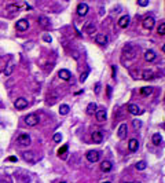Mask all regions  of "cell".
<instances>
[{"mask_svg":"<svg viewBox=\"0 0 165 183\" xmlns=\"http://www.w3.org/2000/svg\"><path fill=\"white\" fill-rule=\"evenodd\" d=\"M101 169L103 171V172H110L111 169H113V164H111V161H109V160H106V161H102Z\"/></svg>","mask_w":165,"mask_h":183,"instance_id":"e0dca14e","label":"cell"},{"mask_svg":"<svg viewBox=\"0 0 165 183\" xmlns=\"http://www.w3.org/2000/svg\"><path fill=\"white\" fill-rule=\"evenodd\" d=\"M154 24H155V21L153 17H146L143 19V28L147 29V30H151V29L154 28Z\"/></svg>","mask_w":165,"mask_h":183,"instance_id":"9c48e42d","label":"cell"},{"mask_svg":"<svg viewBox=\"0 0 165 183\" xmlns=\"http://www.w3.org/2000/svg\"><path fill=\"white\" fill-rule=\"evenodd\" d=\"M25 122L28 127H35L39 124V116L36 114V113H30V114H28L25 117Z\"/></svg>","mask_w":165,"mask_h":183,"instance_id":"7a4b0ae2","label":"cell"},{"mask_svg":"<svg viewBox=\"0 0 165 183\" xmlns=\"http://www.w3.org/2000/svg\"><path fill=\"white\" fill-rule=\"evenodd\" d=\"M15 28H17V30H19V32H25V30H28V28H29L28 19H19V21H17Z\"/></svg>","mask_w":165,"mask_h":183,"instance_id":"8992f818","label":"cell"},{"mask_svg":"<svg viewBox=\"0 0 165 183\" xmlns=\"http://www.w3.org/2000/svg\"><path fill=\"white\" fill-rule=\"evenodd\" d=\"M125 183H131V182H125Z\"/></svg>","mask_w":165,"mask_h":183,"instance_id":"f6af8a7d","label":"cell"},{"mask_svg":"<svg viewBox=\"0 0 165 183\" xmlns=\"http://www.w3.org/2000/svg\"><path fill=\"white\" fill-rule=\"evenodd\" d=\"M128 25H129V17L128 15H122L121 18L119 19V26L124 29V28H127Z\"/></svg>","mask_w":165,"mask_h":183,"instance_id":"ffe728a7","label":"cell"},{"mask_svg":"<svg viewBox=\"0 0 165 183\" xmlns=\"http://www.w3.org/2000/svg\"><path fill=\"white\" fill-rule=\"evenodd\" d=\"M87 75H88V72H85L84 75H81V77H80V81L81 83H84L85 81V79H87Z\"/></svg>","mask_w":165,"mask_h":183,"instance_id":"d590c367","label":"cell"},{"mask_svg":"<svg viewBox=\"0 0 165 183\" xmlns=\"http://www.w3.org/2000/svg\"><path fill=\"white\" fill-rule=\"evenodd\" d=\"M43 40H44V41H47V43H51V41H52V37H51L50 35H44Z\"/></svg>","mask_w":165,"mask_h":183,"instance_id":"e575fe53","label":"cell"},{"mask_svg":"<svg viewBox=\"0 0 165 183\" xmlns=\"http://www.w3.org/2000/svg\"><path fill=\"white\" fill-rule=\"evenodd\" d=\"M52 139H54V142H61V139H62V135L59 132H57L54 135V137H52Z\"/></svg>","mask_w":165,"mask_h":183,"instance_id":"1f68e13d","label":"cell"},{"mask_svg":"<svg viewBox=\"0 0 165 183\" xmlns=\"http://www.w3.org/2000/svg\"><path fill=\"white\" fill-rule=\"evenodd\" d=\"M95 41H96V44H99V46H106V44H108V36L103 35V33H98L96 36H95Z\"/></svg>","mask_w":165,"mask_h":183,"instance_id":"4fadbf2b","label":"cell"},{"mask_svg":"<svg viewBox=\"0 0 165 183\" xmlns=\"http://www.w3.org/2000/svg\"><path fill=\"white\" fill-rule=\"evenodd\" d=\"M22 158H24L25 161H28V162H32V164L37 161L36 154H35L33 151H25V153H22Z\"/></svg>","mask_w":165,"mask_h":183,"instance_id":"ba28073f","label":"cell"},{"mask_svg":"<svg viewBox=\"0 0 165 183\" xmlns=\"http://www.w3.org/2000/svg\"><path fill=\"white\" fill-rule=\"evenodd\" d=\"M39 25L41 26V28L47 29V28H50V19L47 18V17H44V15H41V17H39Z\"/></svg>","mask_w":165,"mask_h":183,"instance_id":"ac0fdd59","label":"cell"},{"mask_svg":"<svg viewBox=\"0 0 165 183\" xmlns=\"http://www.w3.org/2000/svg\"><path fill=\"white\" fill-rule=\"evenodd\" d=\"M132 124H133V128H135V129H138V128H140V127H142V122H140L139 120H133Z\"/></svg>","mask_w":165,"mask_h":183,"instance_id":"d6a6232c","label":"cell"},{"mask_svg":"<svg viewBox=\"0 0 165 183\" xmlns=\"http://www.w3.org/2000/svg\"><path fill=\"white\" fill-rule=\"evenodd\" d=\"M17 142H18V145L22 147L29 146V145H30V137H29L28 134H21V135H18V138H17Z\"/></svg>","mask_w":165,"mask_h":183,"instance_id":"3957f363","label":"cell"},{"mask_svg":"<svg viewBox=\"0 0 165 183\" xmlns=\"http://www.w3.org/2000/svg\"><path fill=\"white\" fill-rule=\"evenodd\" d=\"M127 110H128L131 114H133V116H138V114H142V113H143V110L139 109V106L135 105V103H129L128 106H127Z\"/></svg>","mask_w":165,"mask_h":183,"instance_id":"52a82bcc","label":"cell"},{"mask_svg":"<svg viewBox=\"0 0 165 183\" xmlns=\"http://www.w3.org/2000/svg\"><path fill=\"white\" fill-rule=\"evenodd\" d=\"M0 183H8V182H6V180H0Z\"/></svg>","mask_w":165,"mask_h":183,"instance_id":"60d3db41","label":"cell"},{"mask_svg":"<svg viewBox=\"0 0 165 183\" xmlns=\"http://www.w3.org/2000/svg\"><path fill=\"white\" fill-rule=\"evenodd\" d=\"M95 111H96V103L95 102H90L88 106H87V113L88 114H94Z\"/></svg>","mask_w":165,"mask_h":183,"instance_id":"cb8c5ba5","label":"cell"},{"mask_svg":"<svg viewBox=\"0 0 165 183\" xmlns=\"http://www.w3.org/2000/svg\"><path fill=\"white\" fill-rule=\"evenodd\" d=\"M157 33L160 35V36H164L165 35V24L164 22L160 24V26H158V29H157Z\"/></svg>","mask_w":165,"mask_h":183,"instance_id":"f1b7e54d","label":"cell"},{"mask_svg":"<svg viewBox=\"0 0 165 183\" xmlns=\"http://www.w3.org/2000/svg\"><path fill=\"white\" fill-rule=\"evenodd\" d=\"M69 110H70V108H69L68 105H62L61 108H59V114L66 116V114L69 113Z\"/></svg>","mask_w":165,"mask_h":183,"instance_id":"83f0119b","label":"cell"},{"mask_svg":"<svg viewBox=\"0 0 165 183\" xmlns=\"http://www.w3.org/2000/svg\"><path fill=\"white\" fill-rule=\"evenodd\" d=\"M59 183H66V182H59Z\"/></svg>","mask_w":165,"mask_h":183,"instance_id":"7bdbcfd3","label":"cell"},{"mask_svg":"<svg viewBox=\"0 0 165 183\" xmlns=\"http://www.w3.org/2000/svg\"><path fill=\"white\" fill-rule=\"evenodd\" d=\"M151 92H153V87H143V88H140V94L143 97H149Z\"/></svg>","mask_w":165,"mask_h":183,"instance_id":"d4e9b609","label":"cell"},{"mask_svg":"<svg viewBox=\"0 0 165 183\" xmlns=\"http://www.w3.org/2000/svg\"><path fill=\"white\" fill-rule=\"evenodd\" d=\"M155 57H157V55H155V52L153 50H147L146 52H144V59H146L147 62H153L155 59Z\"/></svg>","mask_w":165,"mask_h":183,"instance_id":"d6986e66","label":"cell"},{"mask_svg":"<svg viewBox=\"0 0 165 183\" xmlns=\"http://www.w3.org/2000/svg\"><path fill=\"white\" fill-rule=\"evenodd\" d=\"M57 98L58 97H48V101H47V103H48V105H54L55 103V102H57Z\"/></svg>","mask_w":165,"mask_h":183,"instance_id":"836d02e7","label":"cell"},{"mask_svg":"<svg viewBox=\"0 0 165 183\" xmlns=\"http://www.w3.org/2000/svg\"><path fill=\"white\" fill-rule=\"evenodd\" d=\"M14 106H15V109L22 110V109L28 108V101H26L25 98H18V99L14 102Z\"/></svg>","mask_w":165,"mask_h":183,"instance_id":"8fae6325","label":"cell"},{"mask_svg":"<svg viewBox=\"0 0 165 183\" xmlns=\"http://www.w3.org/2000/svg\"><path fill=\"white\" fill-rule=\"evenodd\" d=\"M127 134H128V127H127V124H121V125L119 127V131H117V137H119L120 139H124V138L127 137Z\"/></svg>","mask_w":165,"mask_h":183,"instance_id":"5bb4252c","label":"cell"},{"mask_svg":"<svg viewBox=\"0 0 165 183\" xmlns=\"http://www.w3.org/2000/svg\"><path fill=\"white\" fill-rule=\"evenodd\" d=\"M139 52V47L133 46V44H125L122 47V55L127 57L128 59H133Z\"/></svg>","mask_w":165,"mask_h":183,"instance_id":"6da1fadb","label":"cell"},{"mask_svg":"<svg viewBox=\"0 0 165 183\" xmlns=\"http://www.w3.org/2000/svg\"><path fill=\"white\" fill-rule=\"evenodd\" d=\"M99 91H101V84H99V83H96V86H95V92L99 94Z\"/></svg>","mask_w":165,"mask_h":183,"instance_id":"8d00e7d4","label":"cell"},{"mask_svg":"<svg viewBox=\"0 0 165 183\" xmlns=\"http://www.w3.org/2000/svg\"><path fill=\"white\" fill-rule=\"evenodd\" d=\"M135 183H140V182H135Z\"/></svg>","mask_w":165,"mask_h":183,"instance_id":"ee69618b","label":"cell"},{"mask_svg":"<svg viewBox=\"0 0 165 183\" xmlns=\"http://www.w3.org/2000/svg\"><path fill=\"white\" fill-rule=\"evenodd\" d=\"M85 157H87V160H88L90 162H98L99 161L101 154H99V151H96V150H90L85 154Z\"/></svg>","mask_w":165,"mask_h":183,"instance_id":"277c9868","label":"cell"},{"mask_svg":"<svg viewBox=\"0 0 165 183\" xmlns=\"http://www.w3.org/2000/svg\"><path fill=\"white\" fill-rule=\"evenodd\" d=\"M151 142H153L155 146H160V145L162 143V137L160 135V134H154L153 138H151Z\"/></svg>","mask_w":165,"mask_h":183,"instance_id":"603a6c76","label":"cell"},{"mask_svg":"<svg viewBox=\"0 0 165 183\" xmlns=\"http://www.w3.org/2000/svg\"><path fill=\"white\" fill-rule=\"evenodd\" d=\"M96 32V26L94 22H87L85 26H84V33L87 35H94V33Z\"/></svg>","mask_w":165,"mask_h":183,"instance_id":"7c38bea8","label":"cell"},{"mask_svg":"<svg viewBox=\"0 0 165 183\" xmlns=\"http://www.w3.org/2000/svg\"><path fill=\"white\" fill-rule=\"evenodd\" d=\"M138 147H139V143H138L136 139H131L128 142V150L129 151H136Z\"/></svg>","mask_w":165,"mask_h":183,"instance_id":"44dd1931","label":"cell"},{"mask_svg":"<svg viewBox=\"0 0 165 183\" xmlns=\"http://www.w3.org/2000/svg\"><path fill=\"white\" fill-rule=\"evenodd\" d=\"M88 10H90V7H88V4L87 3H79V6H77V15H80V17H85L87 14H88Z\"/></svg>","mask_w":165,"mask_h":183,"instance_id":"5b68a950","label":"cell"},{"mask_svg":"<svg viewBox=\"0 0 165 183\" xmlns=\"http://www.w3.org/2000/svg\"><path fill=\"white\" fill-rule=\"evenodd\" d=\"M58 76H59L62 80H65V81H69L70 77H72V73L69 72L68 69H61V70L58 72Z\"/></svg>","mask_w":165,"mask_h":183,"instance_id":"2e32d148","label":"cell"},{"mask_svg":"<svg viewBox=\"0 0 165 183\" xmlns=\"http://www.w3.org/2000/svg\"><path fill=\"white\" fill-rule=\"evenodd\" d=\"M14 72V65H7V68L4 69V75H6V77H10L11 73Z\"/></svg>","mask_w":165,"mask_h":183,"instance_id":"484cf974","label":"cell"},{"mask_svg":"<svg viewBox=\"0 0 165 183\" xmlns=\"http://www.w3.org/2000/svg\"><path fill=\"white\" fill-rule=\"evenodd\" d=\"M8 160H10V161H17V158H15V157H10Z\"/></svg>","mask_w":165,"mask_h":183,"instance_id":"ab89813d","label":"cell"},{"mask_svg":"<svg viewBox=\"0 0 165 183\" xmlns=\"http://www.w3.org/2000/svg\"><path fill=\"white\" fill-rule=\"evenodd\" d=\"M72 55H73V58H74V59H79V52H77V51H73Z\"/></svg>","mask_w":165,"mask_h":183,"instance_id":"74e56055","label":"cell"},{"mask_svg":"<svg viewBox=\"0 0 165 183\" xmlns=\"http://www.w3.org/2000/svg\"><path fill=\"white\" fill-rule=\"evenodd\" d=\"M111 69H113V77L116 79V69H114V66H111Z\"/></svg>","mask_w":165,"mask_h":183,"instance_id":"f35d334b","label":"cell"},{"mask_svg":"<svg viewBox=\"0 0 165 183\" xmlns=\"http://www.w3.org/2000/svg\"><path fill=\"white\" fill-rule=\"evenodd\" d=\"M146 167H147L146 161H138L136 164H135V168H136L138 171H143V169H146Z\"/></svg>","mask_w":165,"mask_h":183,"instance_id":"4316f807","label":"cell"},{"mask_svg":"<svg viewBox=\"0 0 165 183\" xmlns=\"http://www.w3.org/2000/svg\"><path fill=\"white\" fill-rule=\"evenodd\" d=\"M95 117H96V121L103 122V121H106V119H108V113H106L105 109H101V110L95 111Z\"/></svg>","mask_w":165,"mask_h":183,"instance_id":"30bf717a","label":"cell"},{"mask_svg":"<svg viewBox=\"0 0 165 183\" xmlns=\"http://www.w3.org/2000/svg\"><path fill=\"white\" fill-rule=\"evenodd\" d=\"M66 151H68V145H65V146H62L61 149L58 150V154H59V156H61V154H65Z\"/></svg>","mask_w":165,"mask_h":183,"instance_id":"f546056e","label":"cell"},{"mask_svg":"<svg viewBox=\"0 0 165 183\" xmlns=\"http://www.w3.org/2000/svg\"><path fill=\"white\" fill-rule=\"evenodd\" d=\"M154 76L155 75L153 70H143V72H142V79H144V80H153Z\"/></svg>","mask_w":165,"mask_h":183,"instance_id":"7402d4cb","label":"cell"},{"mask_svg":"<svg viewBox=\"0 0 165 183\" xmlns=\"http://www.w3.org/2000/svg\"><path fill=\"white\" fill-rule=\"evenodd\" d=\"M138 4L140 7H146V6H149V0H138Z\"/></svg>","mask_w":165,"mask_h":183,"instance_id":"4dcf8cb0","label":"cell"},{"mask_svg":"<svg viewBox=\"0 0 165 183\" xmlns=\"http://www.w3.org/2000/svg\"><path fill=\"white\" fill-rule=\"evenodd\" d=\"M91 137H92L94 143H102V140H103V132L102 131H94Z\"/></svg>","mask_w":165,"mask_h":183,"instance_id":"9a60e30c","label":"cell"},{"mask_svg":"<svg viewBox=\"0 0 165 183\" xmlns=\"http://www.w3.org/2000/svg\"><path fill=\"white\" fill-rule=\"evenodd\" d=\"M103 183H110V182H103Z\"/></svg>","mask_w":165,"mask_h":183,"instance_id":"b9f144b4","label":"cell"}]
</instances>
